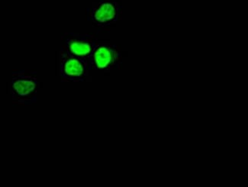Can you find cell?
Wrapping results in <instances>:
<instances>
[{"mask_svg": "<svg viewBox=\"0 0 248 187\" xmlns=\"http://www.w3.org/2000/svg\"><path fill=\"white\" fill-rule=\"evenodd\" d=\"M39 87L38 74L29 70H13L10 79L12 102L16 106H28L35 104Z\"/></svg>", "mask_w": 248, "mask_h": 187, "instance_id": "1", "label": "cell"}, {"mask_svg": "<svg viewBox=\"0 0 248 187\" xmlns=\"http://www.w3.org/2000/svg\"><path fill=\"white\" fill-rule=\"evenodd\" d=\"M58 74L62 82L82 83L90 81V62L74 56L61 47L58 54Z\"/></svg>", "mask_w": 248, "mask_h": 187, "instance_id": "2", "label": "cell"}, {"mask_svg": "<svg viewBox=\"0 0 248 187\" xmlns=\"http://www.w3.org/2000/svg\"><path fill=\"white\" fill-rule=\"evenodd\" d=\"M123 6L118 0H95L87 9V19L95 27L106 29L117 23Z\"/></svg>", "mask_w": 248, "mask_h": 187, "instance_id": "3", "label": "cell"}, {"mask_svg": "<svg viewBox=\"0 0 248 187\" xmlns=\"http://www.w3.org/2000/svg\"><path fill=\"white\" fill-rule=\"evenodd\" d=\"M122 51L119 46L108 42H99L89 62L92 70L108 72L119 68L122 63Z\"/></svg>", "mask_w": 248, "mask_h": 187, "instance_id": "4", "label": "cell"}, {"mask_svg": "<svg viewBox=\"0 0 248 187\" xmlns=\"http://www.w3.org/2000/svg\"><path fill=\"white\" fill-rule=\"evenodd\" d=\"M99 42L95 35L65 33L62 37V48L74 56L88 61Z\"/></svg>", "mask_w": 248, "mask_h": 187, "instance_id": "5", "label": "cell"}]
</instances>
